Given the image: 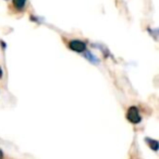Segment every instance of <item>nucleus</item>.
Returning <instances> with one entry per match:
<instances>
[{"label": "nucleus", "instance_id": "f257e3e1", "mask_svg": "<svg viewBox=\"0 0 159 159\" xmlns=\"http://www.w3.org/2000/svg\"><path fill=\"white\" fill-rule=\"evenodd\" d=\"M126 119L133 124H137L141 122L142 118L139 116V111L136 107L132 106L128 109V112H126Z\"/></svg>", "mask_w": 159, "mask_h": 159}, {"label": "nucleus", "instance_id": "f03ea898", "mask_svg": "<svg viewBox=\"0 0 159 159\" xmlns=\"http://www.w3.org/2000/svg\"><path fill=\"white\" fill-rule=\"evenodd\" d=\"M69 47L73 51H75V52H83V51L86 50V44L83 40H79V39L71 40L69 43Z\"/></svg>", "mask_w": 159, "mask_h": 159}, {"label": "nucleus", "instance_id": "7ed1b4c3", "mask_svg": "<svg viewBox=\"0 0 159 159\" xmlns=\"http://www.w3.org/2000/svg\"><path fill=\"white\" fill-rule=\"evenodd\" d=\"M12 5L16 11H23L26 5V0H12Z\"/></svg>", "mask_w": 159, "mask_h": 159}, {"label": "nucleus", "instance_id": "20e7f679", "mask_svg": "<svg viewBox=\"0 0 159 159\" xmlns=\"http://www.w3.org/2000/svg\"><path fill=\"white\" fill-rule=\"evenodd\" d=\"M145 141L147 142L148 146H149V147L152 148V149L154 150V152H157V150H158V146H159V144H158V142H157L156 139H146Z\"/></svg>", "mask_w": 159, "mask_h": 159}, {"label": "nucleus", "instance_id": "39448f33", "mask_svg": "<svg viewBox=\"0 0 159 159\" xmlns=\"http://www.w3.org/2000/svg\"><path fill=\"white\" fill-rule=\"evenodd\" d=\"M0 159H3V152L1 149H0Z\"/></svg>", "mask_w": 159, "mask_h": 159}, {"label": "nucleus", "instance_id": "423d86ee", "mask_svg": "<svg viewBox=\"0 0 159 159\" xmlns=\"http://www.w3.org/2000/svg\"><path fill=\"white\" fill-rule=\"evenodd\" d=\"M1 77H2V69L0 68V79H1Z\"/></svg>", "mask_w": 159, "mask_h": 159}]
</instances>
